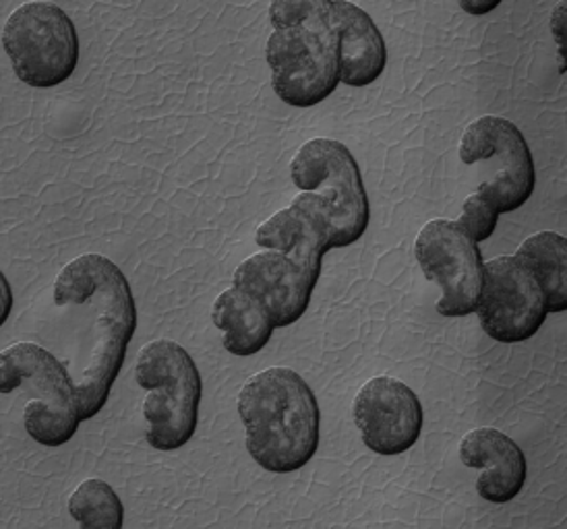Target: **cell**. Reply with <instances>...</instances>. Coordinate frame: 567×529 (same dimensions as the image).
I'll return each instance as SVG.
<instances>
[{
  "instance_id": "1",
  "label": "cell",
  "mask_w": 567,
  "mask_h": 529,
  "mask_svg": "<svg viewBox=\"0 0 567 529\" xmlns=\"http://www.w3.org/2000/svg\"><path fill=\"white\" fill-rule=\"evenodd\" d=\"M56 307H80L90 317L87 360L78 378L81 418L94 421L109 404L137 331V304L121 267L104 255L69 261L52 286Z\"/></svg>"
},
{
  "instance_id": "2",
  "label": "cell",
  "mask_w": 567,
  "mask_h": 529,
  "mask_svg": "<svg viewBox=\"0 0 567 529\" xmlns=\"http://www.w3.org/2000/svg\"><path fill=\"white\" fill-rule=\"evenodd\" d=\"M238 416L252 461L269 474H292L319 449L321 409L311 385L297 371L271 366L238 391Z\"/></svg>"
},
{
  "instance_id": "3",
  "label": "cell",
  "mask_w": 567,
  "mask_h": 529,
  "mask_svg": "<svg viewBox=\"0 0 567 529\" xmlns=\"http://www.w3.org/2000/svg\"><path fill=\"white\" fill-rule=\"evenodd\" d=\"M135 381L145 391V438L156 452L183 449L197 433L204 381L197 362L174 340L145 343L135 362Z\"/></svg>"
},
{
  "instance_id": "4",
  "label": "cell",
  "mask_w": 567,
  "mask_h": 529,
  "mask_svg": "<svg viewBox=\"0 0 567 529\" xmlns=\"http://www.w3.org/2000/svg\"><path fill=\"white\" fill-rule=\"evenodd\" d=\"M2 395L23 391L30 402L23 409L25 433L42 447H63L78 435L81 422L78 381L61 360L32 342L7 345L0 352Z\"/></svg>"
},
{
  "instance_id": "5",
  "label": "cell",
  "mask_w": 567,
  "mask_h": 529,
  "mask_svg": "<svg viewBox=\"0 0 567 529\" xmlns=\"http://www.w3.org/2000/svg\"><path fill=\"white\" fill-rule=\"evenodd\" d=\"M2 46L17 79L35 90H50L73 77L81 46L73 19L52 2H23L2 28Z\"/></svg>"
},
{
  "instance_id": "6",
  "label": "cell",
  "mask_w": 567,
  "mask_h": 529,
  "mask_svg": "<svg viewBox=\"0 0 567 529\" xmlns=\"http://www.w3.org/2000/svg\"><path fill=\"white\" fill-rule=\"evenodd\" d=\"M295 187L316 193L330 207L333 249H347L363 238L371 221V205L357 157L344 143L307 141L290 162Z\"/></svg>"
},
{
  "instance_id": "7",
  "label": "cell",
  "mask_w": 567,
  "mask_h": 529,
  "mask_svg": "<svg viewBox=\"0 0 567 529\" xmlns=\"http://www.w3.org/2000/svg\"><path fill=\"white\" fill-rule=\"evenodd\" d=\"M460 159L466 166H487V178L478 188L487 190L502 216L518 211L533 199L535 157L520 128L512 121L495 114L473 121L462 133Z\"/></svg>"
},
{
  "instance_id": "8",
  "label": "cell",
  "mask_w": 567,
  "mask_h": 529,
  "mask_svg": "<svg viewBox=\"0 0 567 529\" xmlns=\"http://www.w3.org/2000/svg\"><path fill=\"white\" fill-rule=\"evenodd\" d=\"M414 257L426 280L442 290L437 312L462 319L476 312L485 286V261L478 245L456 221L431 219L414 240Z\"/></svg>"
},
{
  "instance_id": "9",
  "label": "cell",
  "mask_w": 567,
  "mask_h": 529,
  "mask_svg": "<svg viewBox=\"0 0 567 529\" xmlns=\"http://www.w3.org/2000/svg\"><path fill=\"white\" fill-rule=\"evenodd\" d=\"M271 87L292 108H313L330 100L340 79L336 33L305 28L274 30L266 48Z\"/></svg>"
},
{
  "instance_id": "10",
  "label": "cell",
  "mask_w": 567,
  "mask_h": 529,
  "mask_svg": "<svg viewBox=\"0 0 567 529\" xmlns=\"http://www.w3.org/2000/svg\"><path fill=\"white\" fill-rule=\"evenodd\" d=\"M474 314L493 342L522 343L535 338L549 311L528 269L514 255H504L485 263V286Z\"/></svg>"
},
{
  "instance_id": "11",
  "label": "cell",
  "mask_w": 567,
  "mask_h": 529,
  "mask_svg": "<svg viewBox=\"0 0 567 529\" xmlns=\"http://www.w3.org/2000/svg\"><path fill=\"white\" fill-rule=\"evenodd\" d=\"M354 426L364 447L375 455L395 457L410 452L423 435L425 412L419 395L395 376H373L352 404Z\"/></svg>"
},
{
  "instance_id": "12",
  "label": "cell",
  "mask_w": 567,
  "mask_h": 529,
  "mask_svg": "<svg viewBox=\"0 0 567 529\" xmlns=\"http://www.w3.org/2000/svg\"><path fill=\"white\" fill-rule=\"evenodd\" d=\"M255 242L264 250H276L292 259L316 288L323 257L333 249V219L328 203L316 193L300 190L288 207L257 228Z\"/></svg>"
},
{
  "instance_id": "13",
  "label": "cell",
  "mask_w": 567,
  "mask_h": 529,
  "mask_svg": "<svg viewBox=\"0 0 567 529\" xmlns=\"http://www.w3.org/2000/svg\"><path fill=\"white\" fill-rule=\"evenodd\" d=\"M233 286L255 298L268 311L276 329L299 323L316 290L292 259L264 249L238 264Z\"/></svg>"
},
{
  "instance_id": "14",
  "label": "cell",
  "mask_w": 567,
  "mask_h": 529,
  "mask_svg": "<svg viewBox=\"0 0 567 529\" xmlns=\"http://www.w3.org/2000/svg\"><path fill=\"white\" fill-rule=\"evenodd\" d=\"M462 466L478 471L476 495L491 505H507L520 497L528 480V461L520 445L497 428L483 426L460 440Z\"/></svg>"
},
{
  "instance_id": "15",
  "label": "cell",
  "mask_w": 567,
  "mask_h": 529,
  "mask_svg": "<svg viewBox=\"0 0 567 529\" xmlns=\"http://www.w3.org/2000/svg\"><path fill=\"white\" fill-rule=\"evenodd\" d=\"M340 79L348 87H369L388 66V46L373 17L350 0H333Z\"/></svg>"
},
{
  "instance_id": "16",
  "label": "cell",
  "mask_w": 567,
  "mask_h": 529,
  "mask_svg": "<svg viewBox=\"0 0 567 529\" xmlns=\"http://www.w3.org/2000/svg\"><path fill=\"white\" fill-rule=\"evenodd\" d=\"M212 321L224 333V350L237 359L257 356L276 331L268 311L235 286L216 298L212 307Z\"/></svg>"
},
{
  "instance_id": "17",
  "label": "cell",
  "mask_w": 567,
  "mask_h": 529,
  "mask_svg": "<svg viewBox=\"0 0 567 529\" xmlns=\"http://www.w3.org/2000/svg\"><path fill=\"white\" fill-rule=\"evenodd\" d=\"M535 278L547 300L549 314L567 311V245L557 232H536L522 242L516 255Z\"/></svg>"
},
{
  "instance_id": "18",
  "label": "cell",
  "mask_w": 567,
  "mask_h": 529,
  "mask_svg": "<svg viewBox=\"0 0 567 529\" xmlns=\"http://www.w3.org/2000/svg\"><path fill=\"white\" fill-rule=\"evenodd\" d=\"M69 515L78 529L125 528V505L111 484L90 478L73 490L69 497Z\"/></svg>"
},
{
  "instance_id": "19",
  "label": "cell",
  "mask_w": 567,
  "mask_h": 529,
  "mask_svg": "<svg viewBox=\"0 0 567 529\" xmlns=\"http://www.w3.org/2000/svg\"><path fill=\"white\" fill-rule=\"evenodd\" d=\"M269 23L274 30L305 28L317 33L333 32V0H271Z\"/></svg>"
},
{
  "instance_id": "20",
  "label": "cell",
  "mask_w": 567,
  "mask_h": 529,
  "mask_svg": "<svg viewBox=\"0 0 567 529\" xmlns=\"http://www.w3.org/2000/svg\"><path fill=\"white\" fill-rule=\"evenodd\" d=\"M499 218L502 214L497 203L491 199L487 190L476 188L462 205V216L456 219V224L468 238H473L476 245H481L495 234Z\"/></svg>"
},
{
  "instance_id": "21",
  "label": "cell",
  "mask_w": 567,
  "mask_h": 529,
  "mask_svg": "<svg viewBox=\"0 0 567 529\" xmlns=\"http://www.w3.org/2000/svg\"><path fill=\"white\" fill-rule=\"evenodd\" d=\"M567 9L566 0H559L553 9L551 15V33L557 42V52H559V59H561V71H566V19Z\"/></svg>"
},
{
  "instance_id": "22",
  "label": "cell",
  "mask_w": 567,
  "mask_h": 529,
  "mask_svg": "<svg viewBox=\"0 0 567 529\" xmlns=\"http://www.w3.org/2000/svg\"><path fill=\"white\" fill-rule=\"evenodd\" d=\"M504 0H457L460 9L471 17H485L499 9Z\"/></svg>"
},
{
  "instance_id": "23",
  "label": "cell",
  "mask_w": 567,
  "mask_h": 529,
  "mask_svg": "<svg viewBox=\"0 0 567 529\" xmlns=\"http://www.w3.org/2000/svg\"><path fill=\"white\" fill-rule=\"evenodd\" d=\"M13 288H11V283L9 280L2 276V280H0V323L4 325L7 321H9V317H11V311H13Z\"/></svg>"
}]
</instances>
